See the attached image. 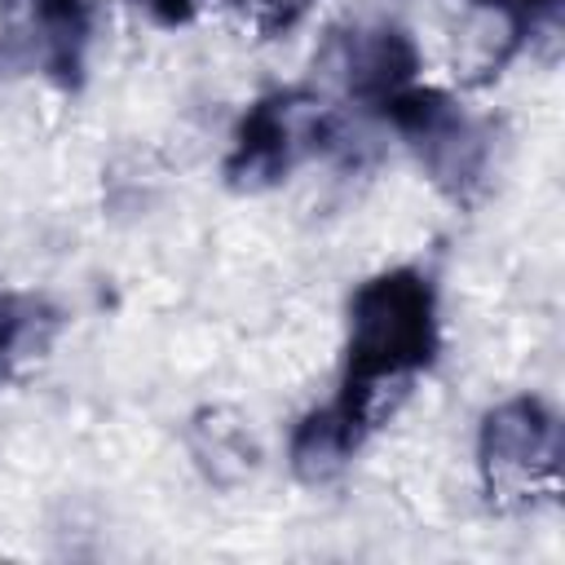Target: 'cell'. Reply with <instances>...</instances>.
Instances as JSON below:
<instances>
[{"mask_svg":"<svg viewBox=\"0 0 565 565\" xmlns=\"http://www.w3.org/2000/svg\"><path fill=\"white\" fill-rule=\"evenodd\" d=\"M31 26H35V40H40L44 71L62 88H75L84 79V53H88V35H93V4L88 0H31Z\"/></svg>","mask_w":565,"mask_h":565,"instance_id":"cell-6","label":"cell"},{"mask_svg":"<svg viewBox=\"0 0 565 565\" xmlns=\"http://www.w3.org/2000/svg\"><path fill=\"white\" fill-rule=\"evenodd\" d=\"M340 141V128L331 115H322L309 93L287 88V93H265L260 102L247 106V115L234 128L230 154H225V181L230 190L256 194L278 185L305 150H331Z\"/></svg>","mask_w":565,"mask_h":565,"instance_id":"cell-3","label":"cell"},{"mask_svg":"<svg viewBox=\"0 0 565 565\" xmlns=\"http://www.w3.org/2000/svg\"><path fill=\"white\" fill-rule=\"evenodd\" d=\"M230 4H234V13H238L252 31H260L265 40L287 35V31L305 18V9H309V0H230Z\"/></svg>","mask_w":565,"mask_h":565,"instance_id":"cell-8","label":"cell"},{"mask_svg":"<svg viewBox=\"0 0 565 565\" xmlns=\"http://www.w3.org/2000/svg\"><path fill=\"white\" fill-rule=\"evenodd\" d=\"M26 318H31V309H26L22 300L0 296V358H9V353L18 349V340H22V331H26Z\"/></svg>","mask_w":565,"mask_h":565,"instance_id":"cell-9","label":"cell"},{"mask_svg":"<svg viewBox=\"0 0 565 565\" xmlns=\"http://www.w3.org/2000/svg\"><path fill=\"white\" fill-rule=\"evenodd\" d=\"M437 349L441 335L433 278L411 265L366 278L349 300L344 380L335 406L362 433H371L393 411V397H402L411 380L433 366Z\"/></svg>","mask_w":565,"mask_h":565,"instance_id":"cell-1","label":"cell"},{"mask_svg":"<svg viewBox=\"0 0 565 565\" xmlns=\"http://www.w3.org/2000/svg\"><path fill=\"white\" fill-rule=\"evenodd\" d=\"M388 128L411 146L424 177L455 203H472L490 172V132L481 119L459 110V102L441 88L406 84L402 93L375 106Z\"/></svg>","mask_w":565,"mask_h":565,"instance_id":"cell-2","label":"cell"},{"mask_svg":"<svg viewBox=\"0 0 565 565\" xmlns=\"http://www.w3.org/2000/svg\"><path fill=\"white\" fill-rule=\"evenodd\" d=\"M141 4H146L150 18L163 22V26H185V22H194L199 9H203V0H141Z\"/></svg>","mask_w":565,"mask_h":565,"instance_id":"cell-10","label":"cell"},{"mask_svg":"<svg viewBox=\"0 0 565 565\" xmlns=\"http://www.w3.org/2000/svg\"><path fill=\"white\" fill-rule=\"evenodd\" d=\"M362 437L366 433L335 402L331 406H318L291 433V472L300 481H309V486H322V481H331L353 459V450L362 446Z\"/></svg>","mask_w":565,"mask_h":565,"instance_id":"cell-7","label":"cell"},{"mask_svg":"<svg viewBox=\"0 0 565 565\" xmlns=\"http://www.w3.org/2000/svg\"><path fill=\"white\" fill-rule=\"evenodd\" d=\"M556 415L539 397H508L486 411L477 433V468L490 499H525L556 481Z\"/></svg>","mask_w":565,"mask_h":565,"instance_id":"cell-4","label":"cell"},{"mask_svg":"<svg viewBox=\"0 0 565 565\" xmlns=\"http://www.w3.org/2000/svg\"><path fill=\"white\" fill-rule=\"evenodd\" d=\"M327 62L340 75L349 97H358L366 106H380L384 97H393L406 84H415L419 49L402 26L375 22V26L335 31L331 44H327Z\"/></svg>","mask_w":565,"mask_h":565,"instance_id":"cell-5","label":"cell"}]
</instances>
